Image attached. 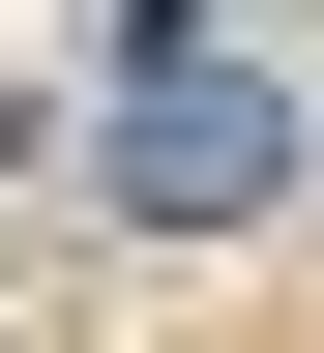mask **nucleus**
<instances>
[{"label": "nucleus", "instance_id": "obj_1", "mask_svg": "<svg viewBox=\"0 0 324 353\" xmlns=\"http://www.w3.org/2000/svg\"><path fill=\"white\" fill-rule=\"evenodd\" d=\"M265 176H295V88L207 59V0H148V59H118V206L207 236V206H265Z\"/></svg>", "mask_w": 324, "mask_h": 353}]
</instances>
